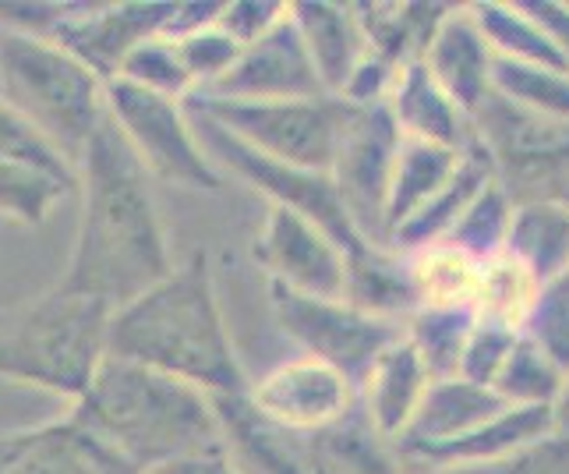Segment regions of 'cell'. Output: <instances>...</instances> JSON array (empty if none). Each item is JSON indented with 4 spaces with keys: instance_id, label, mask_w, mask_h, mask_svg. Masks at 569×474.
I'll return each instance as SVG.
<instances>
[{
    "instance_id": "obj_20",
    "label": "cell",
    "mask_w": 569,
    "mask_h": 474,
    "mask_svg": "<svg viewBox=\"0 0 569 474\" xmlns=\"http://www.w3.org/2000/svg\"><path fill=\"white\" fill-rule=\"evenodd\" d=\"M223 443L244 474H311L308 436H298L251 404L248 393L212 397Z\"/></svg>"
},
{
    "instance_id": "obj_27",
    "label": "cell",
    "mask_w": 569,
    "mask_h": 474,
    "mask_svg": "<svg viewBox=\"0 0 569 474\" xmlns=\"http://www.w3.org/2000/svg\"><path fill=\"white\" fill-rule=\"evenodd\" d=\"M463 152L467 149H446V146L400 138L397 164H392V177H389V199H386V245L410 216L425 209L442 191V185L457 174Z\"/></svg>"
},
{
    "instance_id": "obj_26",
    "label": "cell",
    "mask_w": 569,
    "mask_h": 474,
    "mask_svg": "<svg viewBox=\"0 0 569 474\" xmlns=\"http://www.w3.org/2000/svg\"><path fill=\"white\" fill-rule=\"evenodd\" d=\"M308 457L311 474H407L400 446L386 440L361 407L308 436Z\"/></svg>"
},
{
    "instance_id": "obj_12",
    "label": "cell",
    "mask_w": 569,
    "mask_h": 474,
    "mask_svg": "<svg viewBox=\"0 0 569 474\" xmlns=\"http://www.w3.org/2000/svg\"><path fill=\"white\" fill-rule=\"evenodd\" d=\"M251 255L269 287L308 294V298H343L347 248L340 237L301 213L269 206Z\"/></svg>"
},
{
    "instance_id": "obj_5",
    "label": "cell",
    "mask_w": 569,
    "mask_h": 474,
    "mask_svg": "<svg viewBox=\"0 0 569 474\" xmlns=\"http://www.w3.org/2000/svg\"><path fill=\"white\" fill-rule=\"evenodd\" d=\"M0 96L78 167L110 117L107 82L47 36L0 26Z\"/></svg>"
},
{
    "instance_id": "obj_39",
    "label": "cell",
    "mask_w": 569,
    "mask_h": 474,
    "mask_svg": "<svg viewBox=\"0 0 569 474\" xmlns=\"http://www.w3.org/2000/svg\"><path fill=\"white\" fill-rule=\"evenodd\" d=\"M173 43H178V53L194 82V96L209 92L241 57V47L233 43L220 26H206L199 32H188L181 39H173Z\"/></svg>"
},
{
    "instance_id": "obj_15",
    "label": "cell",
    "mask_w": 569,
    "mask_h": 474,
    "mask_svg": "<svg viewBox=\"0 0 569 474\" xmlns=\"http://www.w3.org/2000/svg\"><path fill=\"white\" fill-rule=\"evenodd\" d=\"M216 100H241V103H277V100H319L326 96L319 71L311 65L308 47L290 18L272 29L266 39L241 50L233 68L209 92Z\"/></svg>"
},
{
    "instance_id": "obj_24",
    "label": "cell",
    "mask_w": 569,
    "mask_h": 474,
    "mask_svg": "<svg viewBox=\"0 0 569 474\" xmlns=\"http://www.w3.org/2000/svg\"><path fill=\"white\" fill-rule=\"evenodd\" d=\"M545 436H552V414L548 407H506L492 422H485L460 443H449L425 461L407 464V474H428L442 467H470V464H492L509 453L531 446Z\"/></svg>"
},
{
    "instance_id": "obj_16",
    "label": "cell",
    "mask_w": 569,
    "mask_h": 474,
    "mask_svg": "<svg viewBox=\"0 0 569 474\" xmlns=\"http://www.w3.org/2000/svg\"><path fill=\"white\" fill-rule=\"evenodd\" d=\"M0 474H139L121 453L68 414L0 436Z\"/></svg>"
},
{
    "instance_id": "obj_32",
    "label": "cell",
    "mask_w": 569,
    "mask_h": 474,
    "mask_svg": "<svg viewBox=\"0 0 569 474\" xmlns=\"http://www.w3.org/2000/svg\"><path fill=\"white\" fill-rule=\"evenodd\" d=\"M478 323V308H418L407 319V340L415 344L431 379L460 375L463 350Z\"/></svg>"
},
{
    "instance_id": "obj_8",
    "label": "cell",
    "mask_w": 569,
    "mask_h": 474,
    "mask_svg": "<svg viewBox=\"0 0 569 474\" xmlns=\"http://www.w3.org/2000/svg\"><path fill=\"white\" fill-rule=\"evenodd\" d=\"M470 121L475 146L492 160L496 177L517 203L562 199L569 191V121L520 110L496 92Z\"/></svg>"
},
{
    "instance_id": "obj_19",
    "label": "cell",
    "mask_w": 569,
    "mask_h": 474,
    "mask_svg": "<svg viewBox=\"0 0 569 474\" xmlns=\"http://www.w3.org/2000/svg\"><path fill=\"white\" fill-rule=\"evenodd\" d=\"M386 110L400 138H410V142H428L446 149L475 146V121H470V113L428 75L421 61H410L400 68L397 86H392L386 100Z\"/></svg>"
},
{
    "instance_id": "obj_11",
    "label": "cell",
    "mask_w": 569,
    "mask_h": 474,
    "mask_svg": "<svg viewBox=\"0 0 569 474\" xmlns=\"http://www.w3.org/2000/svg\"><path fill=\"white\" fill-rule=\"evenodd\" d=\"M397 149L400 131L386 107L343 103L340 142L329 177L340 191L350 224H355V230L368 245H386V199Z\"/></svg>"
},
{
    "instance_id": "obj_34",
    "label": "cell",
    "mask_w": 569,
    "mask_h": 474,
    "mask_svg": "<svg viewBox=\"0 0 569 474\" xmlns=\"http://www.w3.org/2000/svg\"><path fill=\"white\" fill-rule=\"evenodd\" d=\"M492 92L520 110L569 121V71L548 65H509L496 61Z\"/></svg>"
},
{
    "instance_id": "obj_7",
    "label": "cell",
    "mask_w": 569,
    "mask_h": 474,
    "mask_svg": "<svg viewBox=\"0 0 569 474\" xmlns=\"http://www.w3.org/2000/svg\"><path fill=\"white\" fill-rule=\"evenodd\" d=\"M191 110L206 113L238 142L254 152L280 160L290 167L329 174L332 156L340 142L343 103L332 96L319 100H277V103H241V100H216V96H191Z\"/></svg>"
},
{
    "instance_id": "obj_6",
    "label": "cell",
    "mask_w": 569,
    "mask_h": 474,
    "mask_svg": "<svg viewBox=\"0 0 569 474\" xmlns=\"http://www.w3.org/2000/svg\"><path fill=\"white\" fill-rule=\"evenodd\" d=\"M107 110L152 181L178 185L188 191L223 188L227 177L206 152L188 103L163 100V96H152L113 78V82H107Z\"/></svg>"
},
{
    "instance_id": "obj_29",
    "label": "cell",
    "mask_w": 569,
    "mask_h": 474,
    "mask_svg": "<svg viewBox=\"0 0 569 474\" xmlns=\"http://www.w3.org/2000/svg\"><path fill=\"white\" fill-rule=\"evenodd\" d=\"M467 11L478 22L481 36L488 39L496 61L562 68L552 39L545 36V29L538 26V18L527 11L523 0H475V4H467Z\"/></svg>"
},
{
    "instance_id": "obj_44",
    "label": "cell",
    "mask_w": 569,
    "mask_h": 474,
    "mask_svg": "<svg viewBox=\"0 0 569 474\" xmlns=\"http://www.w3.org/2000/svg\"><path fill=\"white\" fill-rule=\"evenodd\" d=\"M152 474H244V471L238 467V461L230 457L227 443H216V446H209V450L188 453V457L173 461L170 467L152 471Z\"/></svg>"
},
{
    "instance_id": "obj_28",
    "label": "cell",
    "mask_w": 569,
    "mask_h": 474,
    "mask_svg": "<svg viewBox=\"0 0 569 474\" xmlns=\"http://www.w3.org/2000/svg\"><path fill=\"white\" fill-rule=\"evenodd\" d=\"M506 255L517 259L538 284L566 276L569 273V203L566 199L517 203Z\"/></svg>"
},
{
    "instance_id": "obj_3",
    "label": "cell",
    "mask_w": 569,
    "mask_h": 474,
    "mask_svg": "<svg viewBox=\"0 0 569 474\" xmlns=\"http://www.w3.org/2000/svg\"><path fill=\"white\" fill-rule=\"evenodd\" d=\"M71 414L139 474L223 443L220 414L206 389L124 358L103 362Z\"/></svg>"
},
{
    "instance_id": "obj_41",
    "label": "cell",
    "mask_w": 569,
    "mask_h": 474,
    "mask_svg": "<svg viewBox=\"0 0 569 474\" xmlns=\"http://www.w3.org/2000/svg\"><path fill=\"white\" fill-rule=\"evenodd\" d=\"M428 474H569V436H545L531 446L509 453L492 464H470V467H442Z\"/></svg>"
},
{
    "instance_id": "obj_10",
    "label": "cell",
    "mask_w": 569,
    "mask_h": 474,
    "mask_svg": "<svg viewBox=\"0 0 569 474\" xmlns=\"http://www.w3.org/2000/svg\"><path fill=\"white\" fill-rule=\"evenodd\" d=\"M188 113H191L194 131H199L206 152L212 156V164L223 170V177L227 174L241 177V181H248L259 195H266L269 206L301 213V216H308V220L322 224L332 237H340V245L347 251L368 245L365 237L355 230V224H350L343 199H340V191H337V185H332L329 174L269 160V156L254 152L251 146L238 142V138H233L230 131H223L216 121H209L206 113L191 110V107H188Z\"/></svg>"
},
{
    "instance_id": "obj_2",
    "label": "cell",
    "mask_w": 569,
    "mask_h": 474,
    "mask_svg": "<svg viewBox=\"0 0 569 474\" xmlns=\"http://www.w3.org/2000/svg\"><path fill=\"white\" fill-rule=\"evenodd\" d=\"M110 358L173 375L209 397H233L251 386L233 350L206 251H191L160 284L113 312Z\"/></svg>"
},
{
    "instance_id": "obj_17",
    "label": "cell",
    "mask_w": 569,
    "mask_h": 474,
    "mask_svg": "<svg viewBox=\"0 0 569 474\" xmlns=\"http://www.w3.org/2000/svg\"><path fill=\"white\" fill-rule=\"evenodd\" d=\"M499 411H506V404L499 401L496 389L470 383L463 375L431 379L415 422H410L407 432L397 440L403 464L425 461L428 453H436L449 443H460L485 422H492Z\"/></svg>"
},
{
    "instance_id": "obj_37",
    "label": "cell",
    "mask_w": 569,
    "mask_h": 474,
    "mask_svg": "<svg viewBox=\"0 0 569 474\" xmlns=\"http://www.w3.org/2000/svg\"><path fill=\"white\" fill-rule=\"evenodd\" d=\"M538 280L527 273L517 259L499 255V259L481 266V287H478V315L485 319H499L509 326H520L527 308H531Z\"/></svg>"
},
{
    "instance_id": "obj_36",
    "label": "cell",
    "mask_w": 569,
    "mask_h": 474,
    "mask_svg": "<svg viewBox=\"0 0 569 474\" xmlns=\"http://www.w3.org/2000/svg\"><path fill=\"white\" fill-rule=\"evenodd\" d=\"M117 78L134 89H146L152 96H163V100H178V103H188L194 96V82L181 61L178 43L167 36H152L142 47H134L121 71H117Z\"/></svg>"
},
{
    "instance_id": "obj_25",
    "label": "cell",
    "mask_w": 569,
    "mask_h": 474,
    "mask_svg": "<svg viewBox=\"0 0 569 474\" xmlns=\"http://www.w3.org/2000/svg\"><path fill=\"white\" fill-rule=\"evenodd\" d=\"M492 181H496L492 160L481 152V146H470L463 152L457 174L442 185V191L436 195V199H431L425 209H418L397 234L389 237V248H397L403 255H415V251L442 245L449 237V230L460 224V216L470 209V203H475Z\"/></svg>"
},
{
    "instance_id": "obj_45",
    "label": "cell",
    "mask_w": 569,
    "mask_h": 474,
    "mask_svg": "<svg viewBox=\"0 0 569 474\" xmlns=\"http://www.w3.org/2000/svg\"><path fill=\"white\" fill-rule=\"evenodd\" d=\"M548 414H552V432H556V436H569V368L562 372L559 393H556L552 407H548Z\"/></svg>"
},
{
    "instance_id": "obj_35",
    "label": "cell",
    "mask_w": 569,
    "mask_h": 474,
    "mask_svg": "<svg viewBox=\"0 0 569 474\" xmlns=\"http://www.w3.org/2000/svg\"><path fill=\"white\" fill-rule=\"evenodd\" d=\"M559 383H562V368L520 333V340L513 354L506 358L492 389L499 393V401L506 407H552Z\"/></svg>"
},
{
    "instance_id": "obj_40",
    "label": "cell",
    "mask_w": 569,
    "mask_h": 474,
    "mask_svg": "<svg viewBox=\"0 0 569 474\" xmlns=\"http://www.w3.org/2000/svg\"><path fill=\"white\" fill-rule=\"evenodd\" d=\"M520 340V326H509V323H499V319H485L478 315L475 323V333H470L467 340V350H463V365H460V375L478 386H488L492 389L499 372L506 365V358L513 354Z\"/></svg>"
},
{
    "instance_id": "obj_18",
    "label": "cell",
    "mask_w": 569,
    "mask_h": 474,
    "mask_svg": "<svg viewBox=\"0 0 569 474\" xmlns=\"http://www.w3.org/2000/svg\"><path fill=\"white\" fill-rule=\"evenodd\" d=\"M421 65L470 117H475L478 107L492 96L496 53L488 47V39L481 36L478 22L470 18L467 4L449 8L442 26L431 36Z\"/></svg>"
},
{
    "instance_id": "obj_4",
    "label": "cell",
    "mask_w": 569,
    "mask_h": 474,
    "mask_svg": "<svg viewBox=\"0 0 569 474\" xmlns=\"http://www.w3.org/2000/svg\"><path fill=\"white\" fill-rule=\"evenodd\" d=\"M110 319L113 308L103 302L47 290L0 326V379L50 389L74 407L110 358Z\"/></svg>"
},
{
    "instance_id": "obj_46",
    "label": "cell",
    "mask_w": 569,
    "mask_h": 474,
    "mask_svg": "<svg viewBox=\"0 0 569 474\" xmlns=\"http://www.w3.org/2000/svg\"><path fill=\"white\" fill-rule=\"evenodd\" d=\"M562 199H566V203H569V191H566V195H562Z\"/></svg>"
},
{
    "instance_id": "obj_23",
    "label": "cell",
    "mask_w": 569,
    "mask_h": 474,
    "mask_svg": "<svg viewBox=\"0 0 569 474\" xmlns=\"http://www.w3.org/2000/svg\"><path fill=\"white\" fill-rule=\"evenodd\" d=\"M343 302L376 315V319L407 326L410 315L421 308L410 255L389 245H361L347 251Z\"/></svg>"
},
{
    "instance_id": "obj_42",
    "label": "cell",
    "mask_w": 569,
    "mask_h": 474,
    "mask_svg": "<svg viewBox=\"0 0 569 474\" xmlns=\"http://www.w3.org/2000/svg\"><path fill=\"white\" fill-rule=\"evenodd\" d=\"M287 0H227L216 26H220L241 50L266 39L272 29H280L290 18Z\"/></svg>"
},
{
    "instance_id": "obj_22",
    "label": "cell",
    "mask_w": 569,
    "mask_h": 474,
    "mask_svg": "<svg viewBox=\"0 0 569 474\" xmlns=\"http://www.w3.org/2000/svg\"><path fill=\"white\" fill-rule=\"evenodd\" d=\"M428 386H431V372L403 333L365 375V383L358 386V407L368 414V422L386 440L397 443L407 432V425L415 422Z\"/></svg>"
},
{
    "instance_id": "obj_31",
    "label": "cell",
    "mask_w": 569,
    "mask_h": 474,
    "mask_svg": "<svg viewBox=\"0 0 569 474\" xmlns=\"http://www.w3.org/2000/svg\"><path fill=\"white\" fill-rule=\"evenodd\" d=\"M513 216H517V199L499 177L488 185L470 209L460 216V224L449 230L446 248H453L460 255H467L470 263H492L499 255H506L509 245V230H513Z\"/></svg>"
},
{
    "instance_id": "obj_9",
    "label": "cell",
    "mask_w": 569,
    "mask_h": 474,
    "mask_svg": "<svg viewBox=\"0 0 569 474\" xmlns=\"http://www.w3.org/2000/svg\"><path fill=\"white\" fill-rule=\"evenodd\" d=\"M269 305L272 319L298 344L301 354L343 372L355 386L365 383L371 365L407 329L400 323L376 319V315L355 308L343 298H308V294L269 287Z\"/></svg>"
},
{
    "instance_id": "obj_38",
    "label": "cell",
    "mask_w": 569,
    "mask_h": 474,
    "mask_svg": "<svg viewBox=\"0 0 569 474\" xmlns=\"http://www.w3.org/2000/svg\"><path fill=\"white\" fill-rule=\"evenodd\" d=\"M520 333L535 347H541L562 372L569 368V273L538 287L520 323Z\"/></svg>"
},
{
    "instance_id": "obj_43",
    "label": "cell",
    "mask_w": 569,
    "mask_h": 474,
    "mask_svg": "<svg viewBox=\"0 0 569 474\" xmlns=\"http://www.w3.org/2000/svg\"><path fill=\"white\" fill-rule=\"evenodd\" d=\"M523 4L538 18L545 36L552 39L562 68L569 71V0H523Z\"/></svg>"
},
{
    "instance_id": "obj_13",
    "label": "cell",
    "mask_w": 569,
    "mask_h": 474,
    "mask_svg": "<svg viewBox=\"0 0 569 474\" xmlns=\"http://www.w3.org/2000/svg\"><path fill=\"white\" fill-rule=\"evenodd\" d=\"M178 0H121V4H71L47 36L74 53L103 82H113L121 65L146 39L163 36Z\"/></svg>"
},
{
    "instance_id": "obj_14",
    "label": "cell",
    "mask_w": 569,
    "mask_h": 474,
    "mask_svg": "<svg viewBox=\"0 0 569 474\" xmlns=\"http://www.w3.org/2000/svg\"><path fill=\"white\" fill-rule=\"evenodd\" d=\"M251 404L277 425L316 436V432L343 422L358 411V386L343 372L329 368L308 354L280 362L248 386Z\"/></svg>"
},
{
    "instance_id": "obj_33",
    "label": "cell",
    "mask_w": 569,
    "mask_h": 474,
    "mask_svg": "<svg viewBox=\"0 0 569 474\" xmlns=\"http://www.w3.org/2000/svg\"><path fill=\"white\" fill-rule=\"evenodd\" d=\"M421 308H478L481 266L467 255L436 245L410 255Z\"/></svg>"
},
{
    "instance_id": "obj_30",
    "label": "cell",
    "mask_w": 569,
    "mask_h": 474,
    "mask_svg": "<svg viewBox=\"0 0 569 474\" xmlns=\"http://www.w3.org/2000/svg\"><path fill=\"white\" fill-rule=\"evenodd\" d=\"M78 191V170H53L0 156V216L18 227L47 224L57 203Z\"/></svg>"
},
{
    "instance_id": "obj_1",
    "label": "cell",
    "mask_w": 569,
    "mask_h": 474,
    "mask_svg": "<svg viewBox=\"0 0 569 474\" xmlns=\"http://www.w3.org/2000/svg\"><path fill=\"white\" fill-rule=\"evenodd\" d=\"M149 181L152 177L124 142L121 128L107 117L78 160L82 216L71 263L57 287L117 312L170 276L178 263Z\"/></svg>"
},
{
    "instance_id": "obj_21",
    "label": "cell",
    "mask_w": 569,
    "mask_h": 474,
    "mask_svg": "<svg viewBox=\"0 0 569 474\" xmlns=\"http://www.w3.org/2000/svg\"><path fill=\"white\" fill-rule=\"evenodd\" d=\"M293 26H298L311 65L319 71L326 96L347 89L361 61L368 57V36L361 26L358 4H337V0H298L293 4Z\"/></svg>"
}]
</instances>
